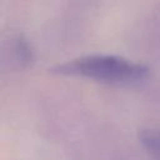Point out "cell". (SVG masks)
Returning a JSON list of instances; mask_svg holds the SVG:
<instances>
[{"label":"cell","mask_w":160,"mask_h":160,"mask_svg":"<svg viewBox=\"0 0 160 160\" xmlns=\"http://www.w3.org/2000/svg\"><path fill=\"white\" fill-rule=\"evenodd\" d=\"M61 72L80 74L108 82H134L148 76L149 69L115 55H89L59 66Z\"/></svg>","instance_id":"cell-1"}]
</instances>
